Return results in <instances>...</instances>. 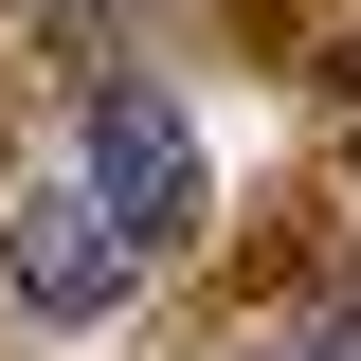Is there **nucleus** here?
Wrapping results in <instances>:
<instances>
[{
	"instance_id": "nucleus-1",
	"label": "nucleus",
	"mask_w": 361,
	"mask_h": 361,
	"mask_svg": "<svg viewBox=\"0 0 361 361\" xmlns=\"http://www.w3.org/2000/svg\"><path fill=\"white\" fill-rule=\"evenodd\" d=\"M0 289H18L37 325H109L145 289V253H127V217H109L90 180H37V199L0 217Z\"/></svg>"
},
{
	"instance_id": "nucleus-2",
	"label": "nucleus",
	"mask_w": 361,
	"mask_h": 361,
	"mask_svg": "<svg viewBox=\"0 0 361 361\" xmlns=\"http://www.w3.org/2000/svg\"><path fill=\"white\" fill-rule=\"evenodd\" d=\"M90 199L127 217V253H145V271L199 235V145H180V109H163L145 73H109V90H90Z\"/></svg>"
},
{
	"instance_id": "nucleus-3",
	"label": "nucleus",
	"mask_w": 361,
	"mask_h": 361,
	"mask_svg": "<svg viewBox=\"0 0 361 361\" xmlns=\"http://www.w3.org/2000/svg\"><path fill=\"white\" fill-rule=\"evenodd\" d=\"M271 361H361V307H343V325H307V343H271Z\"/></svg>"
}]
</instances>
